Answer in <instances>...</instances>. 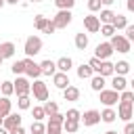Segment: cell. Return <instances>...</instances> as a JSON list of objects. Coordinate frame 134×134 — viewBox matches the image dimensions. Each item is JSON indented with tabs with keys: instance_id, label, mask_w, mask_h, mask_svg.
<instances>
[{
	"instance_id": "obj_24",
	"label": "cell",
	"mask_w": 134,
	"mask_h": 134,
	"mask_svg": "<svg viewBox=\"0 0 134 134\" xmlns=\"http://www.w3.org/2000/svg\"><path fill=\"white\" fill-rule=\"evenodd\" d=\"M111 25L115 27V31H117V29H126V27H128V19H126L124 15H115L113 21H111Z\"/></svg>"
},
{
	"instance_id": "obj_4",
	"label": "cell",
	"mask_w": 134,
	"mask_h": 134,
	"mask_svg": "<svg viewBox=\"0 0 134 134\" xmlns=\"http://www.w3.org/2000/svg\"><path fill=\"white\" fill-rule=\"evenodd\" d=\"M71 10H59L57 15H54V19H52V23H54V27L57 29H65L69 23H71Z\"/></svg>"
},
{
	"instance_id": "obj_26",
	"label": "cell",
	"mask_w": 134,
	"mask_h": 134,
	"mask_svg": "<svg viewBox=\"0 0 134 134\" xmlns=\"http://www.w3.org/2000/svg\"><path fill=\"white\" fill-rule=\"evenodd\" d=\"M75 48L77 50H86L88 48V36L86 34H75Z\"/></svg>"
},
{
	"instance_id": "obj_6",
	"label": "cell",
	"mask_w": 134,
	"mask_h": 134,
	"mask_svg": "<svg viewBox=\"0 0 134 134\" xmlns=\"http://www.w3.org/2000/svg\"><path fill=\"white\" fill-rule=\"evenodd\" d=\"M13 86H15L17 96H29V92H31V84L27 82V77H17V82H13Z\"/></svg>"
},
{
	"instance_id": "obj_54",
	"label": "cell",
	"mask_w": 134,
	"mask_h": 134,
	"mask_svg": "<svg viewBox=\"0 0 134 134\" xmlns=\"http://www.w3.org/2000/svg\"><path fill=\"white\" fill-rule=\"evenodd\" d=\"M130 86H132V92H134V80H132V82H130Z\"/></svg>"
},
{
	"instance_id": "obj_16",
	"label": "cell",
	"mask_w": 134,
	"mask_h": 134,
	"mask_svg": "<svg viewBox=\"0 0 134 134\" xmlns=\"http://www.w3.org/2000/svg\"><path fill=\"white\" fill-rule=\"evenodd\" d=\"M40 69H42V73H46V75H54V73H57V63L50 61V59H46V61L40 63Z\"/></svg>"
},
{
	"instance_id": "obj_23",
	"label": "cell",
	"mask_w": 134,
	"mask_h": 134,
	"mask_svg": "<svg viewBox=\"0 0 134 134\" xmlns=\"http://www.w3.org/2000/svg\"><path fill=\"white\" fill-rule=\"evenodd\" d=\"M77 128H80V121H77V119H65V121H63V130H65L67 134H75Z\"/></svg>"
},
{
	"instance_id": "obj_25",
	"label": "cell",
	"mask_w": 134,
	"mask_h": 134,
	"mask_svg": "<svg viewBox=\"0 0 134 134\" xmlns=\"http://www.w3.org/2000/svg\"><path fill=\"white\" fill-rule=\"evenodd\" d=\"M100 119H103L105 124H113V121L117 119V113H115V111H113L111 107H107V109H105V111L100 113Z\"/></svg>"
},
{
	"instance_id": "obj_42",
	"label": "cell",
	"mask_w": 134,
	"mask_h": 134,
	"mask_svg": "<svg viewBox=\"0 0 134 134\" xmlns=\"http://www.w3.org/2000/svg\"><path fill=\"white\" fill-rule=\"evenodd\" d=\"M46 134H63V126H46Z\"/></svg>"
},
{
	"instance_id": "obj_49",
	"label": "cell",
	"mask_w": 134,
	"mask_h": 134,
	"mask_svg": "<svg viewBox=\"0 0 134 134\" xmlns=\"http://www.w3.org/2000/svg\"><path fill=\"white\" fill-rule=\"evenodd\" d=\"M115 0H100V4H105V6H111Z\"/></svg>"
},
{
	"instance_id": "obj_34",
	"label": "cell",
	"mask_w": 134,
	"mask_h": 134,
	"mask_svg": "<svg viewBox=\"0 0 134 134\" xmlns=\"http://www.w3.org/2000/svg\"><path fill=\"white\" fill-rule=\"evenodd\" d=\"M63 121H65V115H61V113L48 115V124L50 126H63Z\"/></svg>"
},
{
	"instance_id": "obj_51",
	"label": "cell",
	"mask_w": 134,
	"mask_h": 134,
	"mask_svg": "<svg viewBox=\"0 0 134 134\" xmlns=\"http://www.w3.org/2000/svg\"><path fill=\"white\" fill-rule=\"evenodd\" d=\"M0 134H8V130H4V128L0 126Z\"/></svg>"
},
{
	"instance_id": "obj_47",
	"label": "cell",
	"mask_w": 134,
	"mask_h": 134,
	"mask_svg": "<svg viewBox=\"0 0 134 134\" xmlns=\"http://www.w3.org/2000/svg\"><path fill=\"white\" fill-rule=\"evenodd\" d=\"M8 134H25V130H23V126H19V128H15V130H10Z\"/></svg>"
},
{
	"instance_id": "obj_27",
	"label": "cell",
	"mask_w": 134,
	"mask_h": 134,
	"mask_svg": "<svg viewBox=\"0 0 134 134\" xmlns=\"http://www.w3.org/2000/svg\"><path fill=\"white\" fill-rule=\"evenodd\" d=\"M10 109H13V105H10L8 96H0V113L6 117V115H10Z\"/></svg>"
},
{
	"instance_id": "obj_43",
	"label": "cell",
	"mask_w": 134,
	"mask_h": 134,
	"mask_svg": "<svg viewBox=\"0 0 134 134\" xmlns=\"http://www.w3.org/2000/svg\"><path fill=\"white\" fill-rule=\"evenodd\" d=\"M100 63H103V61H98L96 57H92V59L88 61V65H90V67H92V71H96V73H98V69H100Z\"/></svg>"
},
{
	"instance_id": "obj_52",
	"label": "cell",
	"mask_w": 134,
	"mask_h": 134,
	"mask_svg": "<svg viewBox=\"0 0 134 134\" xmlns=\"http://www.w3.org/2000/svg\"><path fill=\"white\" fill-rule=\"evenodd\" d=\"M105 134H117V132H115V130H107Z\"/></svg>"
},
{
	"instance_id": "obj_22",
	"label": "cell",
	"mask_w": 134,
	"mask_h": 134,
	"mask_svg": "<svg viewBox=\"0 0 134 134\" xmlns=\"http://www.w3.org/2000/svg\"><path fill=\"white\" fill-rule=\"evenodd\" d=\"M113 71H115V75H126L130 71V63L128 61H117L113 65Z\"/></svg>"
},
{
	"instance_id": "obj_41",
	"label": "cell",
	"mask_w": 134,
	"mask_h": 134,
	"mask_svg": "<svg viewBox=\"0 0 134 134\" xmlns=\"http://www.w3.org/2000/svg\"><path fill=\"white\" fill-rule=\"evenodd\" d=\"M54 29H57V27H54V23H52L50 19H46V23H44V29H42V31L50 36V34H54Z\"/></svg>"
},
{
	"instance_id": "obj_1",
	"label": "cell",
	"mask_w": 134,
	"mask_h": 134,
	"mask_svg": "<svg viewBox=\"0 0 134 134\" xmlns=\"http://www.w3.org/2000/svg\"><path fill=\"white\" fill-rule=\"evenodd\" d=\"M109 44L113 46V50H117V52H121V54L130 52V48H132V42H130L126 36H119V34L111 36V42H109Z\"/></svg>"
},
{
	"instance_id": "obj_59",
	"label": "cell",
	"mask_w": 134,
	"mask_h": 134,
	"mask_svg": "<svg viewBox=\"0 0 134 134\" xmlns=\"http://www.w3.org/2000/svg\"><path fill=\"white\" fill-rule=\"evenodd\" d=\"M0 84H2V82H0Z\"/></svg>"
},
{
	"instance_id": "obj_7",
	"label": "cell",
	"mask_w": 134,
	"mask_h": 134,
	"mask_svg": "<svg viewBox=\"0 0 134 134\" xmlns=\"http://www.w3.org/2000/svg\"><path fill=\"white\" fill-rule=\"evenodd\" d=\"M98 94H100V103L105 107H113L119 100V92H115V90H100Z\"/></svg>"
},
{
	"instance_id": "obj_57",
	"label": "cell",
	"mask_w": 134,
	"mask_h": 134,
	"mask_svg": "<svg viewBox=\"0 0 134 134\" xmlns=\"http://www.w3.org/2000/svg\"><path fill=\"white\" fill-rule=\"evenodd\" d=\"M31 2H38V0H31Z\"/></svg>"
},
{
	"instance_id": "obj_17",
	"label": "cell",
	"mask_w": 134,
	"mask_h": 134,
	"mask_svg": "<svg viewBox=\"0 0 134 134\" xmlns=\"http://www.w3.org/2000/svg\"><path fill=\"white\" fill-rule=\"evenodd\" d=\"M90 88L94 90V92H100V90H105V77L103 75H92L90 77Z\"/></svg>"
},
{
	"instance_id": "obj_30",
	"label": "cell",
	"mask_w": 134,
	"mask_h": 134,
	"mask_svg": "<svg viewBox=\"0 0 134 134\" xmlns=\"http://www.w3.org/2000/svg\"><path fill=\"white\" fill-rule=\"evenodd\" d=\"M54 4H57L59 10H71L73 4H75V0H54Z\"/></svg>"
},
{
	"instance_id": "obj_28",
	"label": "cell",
	"mask_w": 134,
	"mask_h": 134,
	"mask_svg": "<svg viewBox=\"0 0 134 134\" xmlns=\"http://www.w3.org/2000/svg\"><path fill=\"white\" fill-rule=\"evenodd\" d=\"M113 17H115V13L113 10H100V17H98V21H103L105 25H111V21H113Z\"/></svg>"
},
{
	"instance_id": "obj_44",
	"label": "cell",
	"mask_w": 134,
	"mask_h": 134,
	"mask_svg": "<svg viewBox=\"0 0 134 134\" xmlns=\"http://www.w3.org/2000/svg\"><path fill=\"white\" fill-rule=\"evenodd\" d=\"M88 8L94 13V10H98L100 8V0H88Z\"/></svg>"
},
{
	"instance_id": "obj_38",
	"label": "cell",
	"mask_w": 134,
	"mask_h": 134,
	"mask_svg": "<svg viewBox=\"0 0 134 134\" xmlns=\"http://www.w3.org/2000/svg\"><path fill=\"white\" fill-rule=\"evenodd\" d=\"M17 107H19V109H29V107H31V100H29V96H19V100H17Z\"/></svg>"
},
{
	"instance_id": "obj_19",
	"label": "cell",
	"mask_w": 134,
	"mask_h": 134,
	"mask_svg": "<svg viewBox=\"0 0 134 134\" xmlns=\"http://www.w3.org/2000/svg\"><path fill=\"white\" fill-rule=\"evenodd\" d=\"M63 98H65V100H77V98H80V88L67 86V88L63 90Z\"/></svg>"
},
{
	"instance_id": "obj_55",
	"label": "cell",
	"mask_w": 134,
	"mask_h": 134,
	"mask_svg": "<svg viewBox=\"0 0 134 134\" xmlns=\"http://www.w3.org/2000/svg\"><path fill=\"white\" fill-rule=\"evenodd\" d=\"M4 4H6V2H4V0H0V8H2V6H4Z\"/></svg>"
},
{
	"instance_id": "obj_35",
	"label": "cell",
	"mask_w": 134,
	"mask_h": 134,
	"mask_svg": "<svg viewBox=\"0 0 134 134\" xmlns=\"http://www.w3.org/2000/svg\"><path fill=\"white\" fill-rule=\"evenodd\" d=\"M10 71H13L15 75L25 73V65H23V61H15V63H13V67H10Z\"/></svg>"
},
{
	"instance_id": "obj_5",
	"label": "cell",
	"mask_w": 134,
	"mask_h": 134,
	"mask_svg": "<svg viewBox=\"0 0 134 134\" xmlns=\"http://www.w3.org/2000/svg\"><path fill=\"white\" fill-rule=\"evenodd\" d=\"M23 65H25V73H27V77H31V80H38V77L42 75L40 63H34L29 57H25V59H23Z\"/></svg>"
},
{
	"instance_id": "obj_48",
	"label": "cell",
	"mask_w": 134,
	"mask_h": 134,
	"mask_svg": "<svg viewBox=\"0 0 134 134\" xmlns=\"http://www.w3.org/2000/svg\"><path fill=\"white\" fill-rule=\"evenodd\" d=\"M126 6H128V10H132V13H134V0H128V2H126Z\"/></svg>"
},
{
	"instance_id": "obj_3",
	"label": "cell",
	"mask_w": 134,
	"mask_h": 134,
	"mask_svg": "<svg viewBox=\"0 0 134 134\" xmlns=\"http://www.w3.org/2000/svg\"><path fill=\"white\" fill-rule=\"evenodd\" d=\"M31 92H34V98L36 100H48V86L42 82V80H34L31 84Z\"/></svg>"
},
{
	"instance_id": "obj_40",
	"label": "cell",
	"mask_w": 134,
	"mask_h": 134,
	"mask_svg": "<svg viewBox=\"0 0 134 134\" xmlns=\"http://www.w3.org/2000/svg\"><path fill=\"white\" fill-rule=\"evenodd\" d=\"M65 119H77V121H80V119H82V113H80L77 109H69L67 115H65Z\"/></svg>"
},
{
	"instance_id": "obj_56",
	"label": "cell",
	"mask_w": 134,
	"mask_h": 134,
	"mask_svg": "<svg viewBox=\"0 0 134 134\" xmlns=\"http://www.w3.org/2000/svg\"><path fill=\"white\" fill-rule=\"evenodd\" d=\"M2 61H4V59H2V57H0V65H2Z\"/></svg>"
},
{
	"instance_id": "obj_39",
	"label": "cell",
	"mask_w": 134,
	"mask_h": 134,
	"mask_svg": "<svg viewBox=\"0 0 134 134\" xmlns=\"http://www.w3.org/2000/svg\"><path fill=\"white\" fill-rule=\"evenodd\" d=\"M100 34L107 36V38H111V36H115V27H113V25H103V27H100Z\"/></svg>"
},
{
	"instance_id": "obj_46",
	"label": "cell",
	"mask_w": 134,
	"mask_h": 134,
	"mask_svg": "<svg viewBox=\"0 0 134 134\" xmlns=\"http://www.w3.org/2000/svg\"><path fill=\"white\" fill-rule=\"evenodd\" d=\"M124 134H134V124H132V121H126V126H124Z\"/></svg>"
},
{
	"instance_id": "obj_21",
	"label": "cell",
	"mask_w": 134,
	"mask_h": 134,
	"mask_svg": "<svg viewBox=\"0 0 134 134\" xmlns=\"http://www.w3.org/2000/svg\"><path fill=\"white\" fill-rule=\"evenodd\" d=\"M98 75H103V77L115 75V71H113V63H109V61H103V63H100V69H98Z\"/></svg>"
},
{
	"instance_id": "obj_12",
	"label": "cell",
	"mask_w": 134,
	"mask_h": 134,
	"mask_svg": "<svg viewBox=\"0 0 134 134\" xmlns=\"http://www.w3.org/2000/svg\"><path fill=\"white\" fill-rule=\"evenodd\" d=\"M98 121H100V111L90 109V111H86V113L82 115V124H84V126H94V124H98Z\"/></svg>"
},
{
	"instance_id": "obj_32",
	"label": "cell",
	"mask_w": 134,
	"mask_h": 134,
	"mask_svg": "<svg viewBox=\"0 0 134 134\" xmlns=\"http://www.w3.org/2000/svg\"><path fill=\"white\" fill-rule=\"evenodd\" d=\"M44 113H46V115H54V113H59V105L52 103V100H46V103H44Z\"/></svg>"
},
{
	"instance_id": "obj_10",
	"label": "cell",
	"mask_w": 134,
	"mask_h": 134,
	"mask_svg": "<svg viewBox=\"0 0 134 134\" xmlns=\"http://www.w3.org/2000/svg\"><path fill=\"white\" fill-rule=\"evenodd\" d=\"M84 27H86L90 34L100 31V21H98V17H94V15H86V17H84Z\"/></svg>"
},
{
	"instance_id": "obj_29",
	"label": "cell",
	"mask_w": 134,
	"mask_h": 134,
	"mask_svg": "<svg viewBox=\"0 0 134 134\" xmlns=\"http://www.w3.org/2000/svg\"><path fill=\"white\" fill-rule=\"evenodd\" d=\"M119 103L134 105V92H132V90H124V92H119Z\"/></svg>"
},
{
	"instance_id": "obj_11",
	"label": "cell",
	"mask_w": 134,
	"mask_h": 134,
	"mask_svg": "<svg viewBox=\"0 0 134 134\" xmlns=\"http://www.w3.org/2000/svg\"><path fill=\"white\" fill-rule=\"evenodd\" d=\"M132 115H134L132 105H128V103H119V107H117V117H119V119H124V121H130V119H132Z\"/></svg>"
},
{
	"instance_id": "obj_18",
	"label": "cell",
	"mask_w": 134,
	"mask_h": 134,
	"mask_svg": "<svg viewBox=\"0 0 134 134\" xmlns=\"http://www.w3.org/2000/svg\"><path fill=\"white\" fill-rule=\"evenodd\" d=\"M15 54V44L13 42H2L0 44V57L2 59H10Z\"/></svg>"
},
{
	"instance_id": "obj_36",
	"label": "cell",
	"mask_w": 134,
	"mask_h": 134,
	"mask_svg": "<svg viewBox=\"0 0 134 134\" xmlns=\"http://www.w3.org/2000/svg\"><path fill=\"white\" fill-rule=\"evenodd\" d=\"M34 121H42L44 117H46V113H44V107H34Z\"/></svg>"
},
{
	"instance_id": "obj_45",
	"label": "cell",
	"mask_w": 134,
	"mask_h": 134,
	"mask_svg": "<svg viewBox=\"0 0 134 134\" xmlns=\"http://www.w3.org/2000/svg\"><path fill=\"white\" fill-rule=\"evenodd\" d=\"M126 38H128L130 42H134V25H128V27H126Z\"/></svg>"
},
{
	"instance_id": "obj_50",
	"label": "cell",
	"mask_w": 134,
	"mask_h": 134,
	"mask_svg": "<svg viewBox=\"0 0 134 134\" xmlns=\"http://www.w3.org/2000/svg\"><path fill=\"white\" fill-rule=\"evenodd\" d=\"M4 2H8V4H17L19 0H4Z\"/></svg>"
},
{
	"instance_id": "obj_58",
	"label": "cell",
	"mask_w": 134,
	"mask_h": 134,
	"mask_svg": "<svg viewBox=\"0 0 134 134\" xmlns=\"http://www.w3.org/2000/svg\"><path fill=\"white\" fill-rule=\"evenodd\" d=\"M132 109H134V105H132Z\"/></svg>"
},
{
	"instance_id": "obj_14",
	"label": "cell",
	"mask_w": 134,
	"mask_h": 134,
	"mask_svg": "<svg viewBox=\"0 0 134 134\" xmlns=\"http://www.w3.org/2000/svg\"><path fill=\"white\" fill-rule=\"evenodd\" d=\"M126 86H128V82H126L124 75H113V80H111V90H115V92H124Z\"/></svg>"
},
{
	"instance_id": "obj_13",
	"label": "cell",
	"mask_w": 134,
	"mask_h": 134,
	"mask_svg": "<svg viewBox=\"0 0 134 134\" xmlns=\"http://www.w3.org/2000/svg\"><path fill=\"white\" fill-rule=\"evenodd\" d=\"M52 82H54V86H57L59 90H65V88L69 86V75H67V73H61V71H57V73L52 75Z\"/></svg>"
},
{
	"instance_id": "obj_53",
	"label": "cell",
	"mask_w": 134,
	"mask_h": 134,
	"mask_svg": "<svg viewBox=\"0 0 134 134\" xmlns=\"http://www.w3.org/2000/svg\"><path fill=\"white\" fill-rule=\"evenodd\" d=\"M2 121H4V115H2V113H0V126H2Z\"/></svg>"
},
{
	"instance_id": "obj_31",
	"label": "cell",
	"mask_w": 134,
	"mask_h": 134,
	"mask_svg": "<svg viewBox=\"0 0 134 134\" xmlns=\"http://www.w3.org/2000/svg\"><path fill=\"white\" fill-rule=\"evenodd\" d=\"M0 92H2V96H10V94L15 92L13 82H2V84H0Z\"/></svg>"
},
{
	"instance_id": "obj_20",
	"label": "cell",
	"mask_w": 134,
	"mask_h": 134,
	"mask_svg": "<svg viewBox=\"0 0 134 134\" xmlns=\"http://www.w3.org/2000/svg\"><path fill=\"white\" fill-rule=\"evenodd\" d=\"M92 73H94V71H92V67H90L88 63H86V65L82 63V65L77 67V77H80V80H90Z\"/></svg>"
},
{
	"instance_id": "obj_9",
	"label": "cell",
	"mask_w": 134,
	"mask_h": 134,
	"mask_svg": "<svg viewBox=\"0 0 134 134\" xmlns=\"http://www.w3.org/2000/svg\"><path fill=\"white\" fill-rule=\"evenodd\" d=\"M21 119H23V117H21L19 113H10V115H6V117H4L2 128L10 132V130H15V128H19V126H21Z\"/></svg>"
},
{
	"instance_id": "obj_8",
	"label": "cell",
	"mask_w": 134,
	"mask_h": 134,
	"mask_svg": "<svg viewBox=\"0 0 134 134\" xmlns=\"http://www.w3.org/2000/svg\"><path fill=\"white\" fill-rule=\"evenodd\" d=\"M111 54H113V46H111L109 42H103V44H98V46H96V52H94V57H96L98 61H107Z\"/></svg>"
},
{
	"instance_id": "obj_15",
	"label": "cell",
	"mask_w": 134,
	"mask_h": 134,
	"mask_svg": "<svg viewBox=\"0 0 134 134\" xmlns=\"http://www.w3.org/2000/svg\"><path fill=\"white\" fill-rule=\"evenodd\" d=\"M71 67H73V61H71L69 57H61V59L57 61V69H59L61 73H69Z\"/></svg>"
},
{
	"instance_id": "obj_33",
	"label": "cell",
	"mask_w": 134,
	"mask_h": 134,
	"mask_svg": "<svg viewBox=\"0 0 134 134\" xmlns=\"http://www.w3.org/2000/svg\"><path fill=\"white\" fill-rule=\"evenodd\" d=\"M31 134H46V126L42 121H31V128H29Z\"/></svg>"
},
{
	"instance_id": "obj_2",
	"label": "cell",
	"mask_w": 134,
	"mask_h": 134,
	"mask_svg": "<svg viewBox=\"0 0 134 134\" xmlns=\"http://www.w3.org/2000/svg\"><path fill=\"white\" fill-rule=\"evenodd\" d=\"M23 50H25V54L31 59V57H36L40 50H42V40L38 38V36H29L27 40H25V46H23Z\"/></svg>"
},
{
	"instance_id": "obj_37",
	"label": "cell",
	"mask_w": 134,
	"mask_h": 134,
	"mask_svg": "<svg viewBox=\"0 0 134 134\" xmlns=\"http://www.w3.org/2000/svg\"><path fill=\"white\" fill-rule=\"evenodd\" d=\"M44 23H46V17H44V15H36V19H34V27L42 31V29H44Z\"/></svg>"
}]
</instances>
